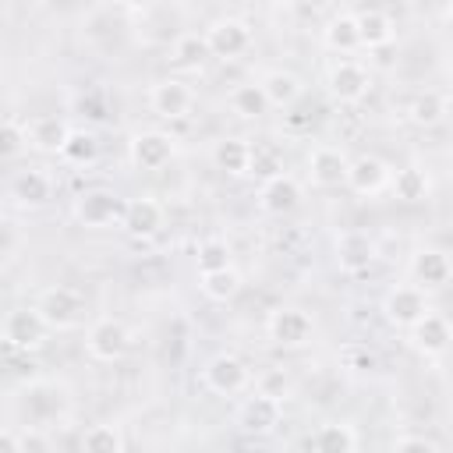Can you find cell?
I'll list each match as a JSON object with an SVG mask.
<instances>
[{
    "label": "cell",
    "mask_w": 453,
    "mask_h": 453,
    "mask_svg": "<svg viewBox=\"0 0 453 453\" xmlns=\"http://www.w3.org/2000/svg\"><path fill=\"white\" fill-rule=\"evenodd\" d=\"M60 159L71 163V166H92L99 159V138H96V131H85V127L74 131L71 127V134H67V142L60 149Z\"/></svg>",
    "instance_id": "1f68e13d"
},
{
    "label": "cell",
    "mask_w": 453,
    "mask_h": 453,
    "mask_svg": "<svg viewBox=\"0 0 453 453\" xmlns=\"http://www.w3.org/2000/svg\"><path fill=\"white\" fill-rule=\"evenodd\" d=\"M198 287H202V294H205L209 301L226 304V301H234V297L241 294L244 280H241V273L230 265V269H219V273H205V276H198Z\"/></svg>",
    "instance_id": "4dcf8cb0"
},
{
    "label": "cell",
    "mask_w": 453,
    "mask_h": 453,
    "mask_svg": "<svg viewBox=\"0 0 453 453\" xmlns=\"http://www.w3.org/2000/svg\"><path fill=\"white\" fill-rule=\"evenodd\" d=\"M411 280H414V287L418 290H442L446 283H449V276H453V265H449V255L442 251V248H418L414 255H411Z\"/></svg>",
    "instance_id": "2e32d148"
},
{
    "label": "cell",
    "mask_w": 453,
    "mask_h": 453,
    "mask_svg": "<svg viewBox=\"0 0 453 453\" xmlns=\"http://www.w3.org/2000/svg\"><path fill=\"white\" fill-rule=\"evenodd\" d=\"M173 152H177V142L166 131H138L127 142V159L138 170H163L173 159Z\"/></svg>",
    "instance_id": "30bf717a"
},
{
    "label": "cell",
    "mask_w": 453,
    "mask_h": 453,
    "mask_svg": "<svg viewBox=\"0 0 453 453\" xmlns=\"http://www.w3.org/2000/svg\"><path fill=\"white\" fill-rule=\"evenodd\" d=\"M11 198L25 209H42L53 198V177L39 166H28L11 177Z\"/></svg>",
    "instance_id": "44dd1931"
},
{
    "label": "cell",
    "mask_w": 453,
    "mask_h": 453,
    "mask_svg": "<svg viewBox=\"0 0 453 453\" xmlns=\"http://www.w3.org/2000/svg\"><path fill=\"white\" fill-rule=\"evenodd\" d=\"M202 35H205L209 57H219V60H234V57L248 53V46H251V25L244 18H234V14L212 18Z\"/></svg>",
    "instance_id": "277c9868"
},
{
    "label": "cell",
    "mask_w": 453,
    "mask_h": 453,
    "mask_svg": "<svg viewBox=\"0 0 453 453\" xmlns=\"http://www.w3.org/2000/svg\"><path fill=\"white\" fill-rule=\"evenodd\" d=\"M32 308L42 315L50 333H67V329H78L85 322L88 301L71 287H46V290H39Z\"/></svg>",
    "instance_id": "6da1fadb"
},
{
    "label": "cell",
    "mask_w": 453,
    "mask_h": 453,
    "mask_svg": "<svg viewBox=\"0 0 453 453\" xmlns=\"http://www.w3.org/2000/svg\"><path fill=\"white\" fill-rule=\"evenodd\" d=\"M326 88H329V96L336 103L354 106L372 92V71L365 64H357V60H336L326 71Z\"/></svg>",
    "instance_id": "52a82bcc"
},
{
    "label": "cell",
    "mask_w": 453,
    "mask_h": 453,
    "mask_svg": "<svg viewBox=\"0 0 453 453\" xmlns=\"http://www.w3.org/2000/svg\"><path fill=\"white\" fill-rule=\"evenodd\" d=\"M205 60H209V46H205L202 32H180L170 42V64L177 71H198Z\"/></svg>",
    "instance_id": "4316f807"
},
{
    "label": "cell",
    "mask_w": 453,
    "mask_h": 453,
    "mask_svg": "<svg viewBox=\"0 0 453 453\" xmlns=\"http://www.w3.org/2000/svg\"><path fill=\"white\" fill-rule=\"evenodd\" d=\"M389 177H393V166H389L386 159L365 152V156L350 159V166H347V184H343V188H350V191L361 195V198H372V195H379V191L389 188Z\"/></svg>",
    "instance_id": "5bb4252c"
},
{
    "label": "cell",
    "mask_w": 453,
    "mask_h": 453,
    "mask_svg": "<svg viewBox=\"0 0 453 453\" xmlns=\"http://www.w3.org/2000/svg\"><path fill=\"white\" fill-rule=\"evenodd\" d=\"M149 110L163 120H184L195 110V88L184 78H163L149 88Z\"/></svg>",
    "instance_id": "ba28073f"
},
{
    "label": "cell",
    "mask_w": 453,
    "mask_h": 453,
    "mask_svg": "<svg viewBox=\"0 0 453 453\" xmlns=\"http://www.w3.org/2000/svg\"><path fill=\"white\" fill-rule=\"evenodd\" d=\"M301 184H297V177H290V173H276V177H269V180H262V188H258V209L265 212V216H287V212H294L297 205H301Z\"/></svg>",
    "instance_id": "ac0fdd59"
},
{
    "label": "cell",
    "mask_w": 453,
    "mask_h": 453,
    "mask_svg": "<svg viewBox=\"0 0 453 453\" xmlns=\"http://www.w3.org/2000/svg\"><path fill=\"white\" fill-rule=\"evenodd\" d=\"M283 421V403L269 400V396H258L251 393L241 407H237V425L248 432V435H273Z\"/></svg>",
    "instance_id": "d6986e66"
},
{
    "label": "cell",
    "mask_w": 453,
    "mask_h": 453,
    "mask_svg": "<svg viewBox=\"0 0 453 453\" xmlns=\"http://www.w3.org/2000/svg\"><path fill=\"white\" fill-rule=\"evenodd\" d=\"M195 269H198V276L230 269V244H226L223 237H205V241H198V248H195Z\"/></svg>",
    "instance_id": "836d02e7"
},
{
    "label": "cell",
    "mask_w": 453,
    "mask_h": 453,
    "mask_svg": "<svg viewBox=\"0 0 453 453\" xmlns=\"http://www.w3.org/2000/svg\"><path fill=\"white\" fill-rule=\"evenodd\" d=\"M446 110H449L446 92L425 88V92H418V96L407 103V120H411L414 127H435V124L446 120Z\"/></svg>",
    "instance_id": "cb8c5ba5"
},
{
    "label": "cell",
    "mask_w": 453,
    "mask_h": 453,
    "mask_svg": "<svg viewBox=\"0 0 453 453\" xmlns=\"http://www.w3.org/2000/svg\"><path fill=\"white\" fill-rule=\"evenodd\" d=\"M322 42H326L329 50H336V53H354V50H361V46H357L354 11H340V14H333V18L326 21V28H322Z\"/></svg>",
    "instance_id": "83f0119b"
},
{
    "label": "cell",
    "mask_w": 453,
    "mask_h": 453,
    "mask_svg": "<svg viewBox=\"0 0 453 453\" xmlns=\"http://www.w3.org/2000/svg\"><path fill=\"white\" fill-rule=\"evenodd\" d=\"M81 453H124V432L113 421L88 425L81 435Z\"/></svg>",
    "instance_id": "d6a6232c"
},
{
    "label": "cell",
    "mask_w": 453,
    "mask_h": 453,
    "mask_svg": "<svg viewBox=\"0 0 453 453\" xmlns=\"http://www.w3.org/2000/svg\"><path fill=\"white\" fill-rule=\"evenodd\" d=\"M212 163L226 177H244L251 170V145L244 138H219L212 145Z\"/></svg>",
    "instance_id": "d4e9b609"
},
{
    "label": "cell",
    "mask_w": 453,
    "mask_h": 453,
    "mask_svg": "<svg viewBox=\"0 0 453 453\" xmlns=\"http://www.w3.org/2000/svg\"><path fill=\"white\" fill-rule=\"evenodd\" d=\"M255 393L258 396H269V400H276V403H287L290 400V393H294V379L283 372V368H265V372H258L255 375Z\"/></svg>",
    "instance_id": "e575fe53"
},
{
    "label": "cell",
    "mask_w": 453,
    "mask_h": 453,
    "mask_svg": "<svg viewBox=\"0 0 453 453\" xmlns=\"http://www.w3.org/2000/svg\"><path fill=\"white\" fill-rule=\"evenodd\" d=\"M258 88H262V96H265V103L269 106H294L297 99H301V92H304V85H301V78L294 74V71H283V67H273V71H265L262 78H258Z\"/></svg>",
    "instance_id": "603a6c76"
},
{
    "label": "cell",
    "mask_w": 453,
    "mask_h": 453,
    "mask_svg": "<svg viewBox=\"0 0 453 453\" xmlns=\"http://www.w3.org/2000/svg\"><path fill=\"white\" fill-rule=\"evenodd\" d=\"M354 25H357V46H361V50H382V46H389L393 35H396L393 18H389L386 11H379V7H361V11H354Z\"/></svg>",
    "instance_id": "7402d4cb"
},
{
    "label": "cell",
    "mask_w": 453,
    "mask_h": 453,
    "mask_svg": "<svg viewBox=\"0 0 453 453\" xmlns=\"http://www.w3.org/2000/svg\"><path fill=\"white\" fill-rule=\"evenodd\" d=\"M120 212H124V198L110 188H88L74 198V219L81 226H106L120 219Z\"/></svg>",
    "instance_id": "7c38bea8"
},
{
    "label": "cell",
    "mask_w": 453,
    "mask_h": 453,
    "mask_svg": "<svg viewBox=\"0 0 453 453\" xmlns=\"http://www.w3.org/2000/svg\"><path fill=\"white\" fill-rule=\"evenodd\" d=\"M354 428L347 421H326L319 425V432L311 435V449L315 453H354Z\"/></svg>",
    "instance_id": "f1b7e54d"
},
{
    "label": "cell",
    "mask_w": 453,
    "mask_h": 453,
    "mask_svg": "<svg viewBox=\"0 0 453 453\" xmlns=\"http://www.w3.org/2000/svg\"><path fill=\"white\" fill-rule=\"evenodd\" d=\"M127 347H131V333H127V326L120 322V319H113V315H103V319H96L92 326H88V333H85V350H88V357L92 361H120L124 354H127Z\"/></svg>",
    "instance_id": "8992f818"
},
{
    "label": "cell",
    "mask_w": 453,
    "mask_h": 453,
    "mask_svg": "<svg viewBox=\"0 0 453 453\" xmlns=\"http://www.w3.org/2000/svg\"><path fill=\"white\" fill-rule=\"evenodd\" d=\"M46 336H50V329H46V322H42V315L35 308H14V311H7V319H4V340H7V347L28 354V350H39L46 343Z\"/></svg>",
    "instance_id": "8fae6325"
},
{
    "label": "cell",
    "mask_w": 453,
    "mask_h": 453,
    "mask_svg": "<svg viewBox=\"0 0 453 453\" xmlns=\"http://www.w3.org/2000/svg\"><path fill=\"white\" fill-rule=\"evenodd\" d=\"M407 340H411V347H414L421 357H442L446 347H449V340H453V333H449L446 315H439V311L432 308L425 319H418V322L407 329Z\"/></svg>",
    "instance_id": "e0dca14e"
},
{
    "label": "cell",
    "mask_w": 453,
    "mask_h": 453,
    "mask_svg": "<svg viewBox=\"0 0 453 453\" xmlns=\"http://www.w3.org/2000/svg\"><path fill=\"white\" fill-rule=\"evenodd\" d=\"M432 311L428 304V294L418 290L414 283H396L382 294V319L396 329H411L418 319H425Z\"/></svg>",
    "instance_id": "5b68a950"
},
{
    "label": "cell",
    "mask_w": 453,
    "mask_h": 453,
    "mask_svg": "<svg viewBox=\"0 0 453 453\" xmlns=\"http://www.w3.org/2000/svg\"><path fill=\"white\" fill-rule=\"evenodd\" d=\"M25 131H28V149L46 152V156H60V149H64V142L71 134V124L64 117H57V113H39V117L28 120Z\"/></svg>",
    "instance_id": "ffe728a7"
},
{
    "label": "cell",
    "mask_w": 453,
    "mask_h": 453,
    "mask_svg": "<svg viewBox=\"0 0 453 453\" xmlns=\"http://www.w3.org/2000/svg\"><path fill=\"white\" fill-rule=\"evenodd\" d=\"M389 191H393V198H400V202H425L428 191H432V177H428L425 166H414V163H411V166L393 170Z\"/></svg>",
    "instance_id": "484cf974"
},
{
    "label": "cell",
    "mask_w": 453,
    "mask_h": 453,
    "mask_svg": "<svg viewBox=\"0 0 453 453\" xmlns=\"http://www.w3.org/2000/svg\"><path fill=\"white\" fill-rule=\"evenodd\" d=\"M25 149H28V131H25V124H18V120H0V163L25 156Z\"/></svg>",
    "instance_id": "d590c367"
},
{
    "label": "cell",
    "mask_w": 453,
    "mask_h": 453,
    "mask_svg": "<svg viewBox=\"0 0 453 453\" xmlns=\"http://www.w3.org/2000/svg\"><path fill=\"white\" fill-rule=\"evenodd\" d=\"M375 258H379V244L365 230H343V234H336V265H340V273H347V276L368 273Z\"/></svg>",
    "instance_id": "9a60e30c"
},
{
    "label": "cell",
    "mask_w": 453,
    "mask_h": 453,
    "mask_svg": "<svg viewBox=\"0 0 453 453\" xmlns=\"http://www.w3.org/2000/svg\"><path fill=\"white\" fill-rule=\"evenodd\" d=\"M347 166H350V159H347V152L336 149V145H315V149L308 152V180H311L315 188H322V191L343 188V184H347Z\"/></svg>",
    "instance_id": "4fadbf2b"
},
{
    "label": "cell",
    "mask_w": 453,
    "mask_h": 453,
    "mask_svg": "<svg viewBox=\"0 0 453 453\" xmlns=\"http://www.w3.org/2000/svg\"><path fill=\"white\" fill-rule=\"evenodd\" d=\"M202 382H205V389L216 393V396H234V393H244V389H248V382H251V368H248L237 354L219 350V354H212V357L205 361V368H202Z\"/></svg>",
    "instance_id": "3957f363"
},
{
    "label": "cell",
    "mask_w": 453,
    "mask_h": 453,
    "mask_svg": "<svg viewBox=\"0 0 453 453\" xmlns=\"http://www.w3.org/2000/svg\"><path fill=\"white\" fill-rule=\"evenodd\" d=\"M166 223V209L152 198V195H138V198H127L124 202V212H120V226L127 237L134 241H152Z\"/></svg>",
    "instance_id": "9c48e42d"
},
{
    "label": "cell",
    "mask_w": 453,
    "mask_h": 453,
    "mask_svg": "<svg viewBox=\"0 0 453 453\" xmlns=\"http://www.w3.org/2000/svg\"><path fill=\"white\" fill-rule=\"evenodd\" d=\"M226 106H230L241 120H258V117L269 110V103H265V96H262L258 81L234 85V88H230V96H226Z\"/></svg>",
    "instance_id": "f546056e"
},
{
    "label": "cell",
    "mask_w": 453,
    "mask_h": 453,
    "mask_svg": "<svg viewBox=\"0 0 453 453\" xmlns=\"http://www.w3.org/2000/svg\"><path fill=\"white\" fill-rule=\"evenodd\" d=\"M0 453H21V439L11 428H0Z\"/></svg>",
    "instance_id": "74e56055"
},
{
    "label": "cell",
    "mask_w": 453,
    "mask_h": 453,
    "mask_svg": "<svg viewBox=\"0 0 453 453\" xmlns=\"http://www.w3.org/2000/svg\"><path fill=\"white\" fill-rule=\"evenodd\" d=\"M393 453H439V446L425 435H400L393 442Z\"/></svg>",
    "instance_id": "8d00e7d4"
},
{
    "label": "cell",
    "mask_w": 453,
    "mask_h": 453,
    "mask_svg": "<svg viewBox=\"0 0 453 453\" xmlns=\"http://www.w3.org/2000/svg\"><path fill=\"white\" fill-rule=\"evenodd\" d=\"M265 333L276 347H287V350H297V347H308L311 336H315V319L304 311V308H294V304H280L269 311L265 319Z\"/></svg>",
    "instance_id": "7a4b0ae2"
}]
</instances>
